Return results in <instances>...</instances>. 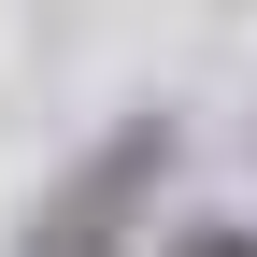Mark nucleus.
<instances>
[{"instance_id": "1", "label": "nucleus", "mask_w": 257, "mask_h": 257, "mask_svg": "<svg viewBox=\"0 0 257 257\" xmlns=\"http://www.w3.org/2000/svg\"><path fill=\"white\" fill-rule=\"evenodd\" d=\"M172 257H257V229H229V214H200V229H172Z\"/></svg>"}]
</instances>
